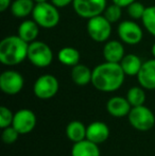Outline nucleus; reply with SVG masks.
<instances>
[{"mask_svg":"<svg viewBox=\"0 0 155 156\" xmlns=\"http://www.w3.org/2000/svg\"><path fill=\"white\" fill-rule=\"evenodd\" d=\"M125 73L119 63L104 62L93 70L91 84L96 89L103 93H113L122 86Z\"/></svg>","mask_w":155,"mask_h":156,"instance_id":"f257e3e1","label":"nucleus"},{"mask_svg":"<svg viewBox=\"0 0 155 156\" xmlns=\"http://www.w3.org/2000/svg\"><path fill=\"white\" fill-rule=\"evenodd\" d=\"M29 43L18 35H9L0 41V62L5 66L19 65L28 58Z\"/></svg>","mask_w":155,"mask_h":156,"instance_id":"f03ea898","label":"nucleus"},{"mask_svg":"<svg viewBox=\"0 0 155 156\" xmlns=\"http://www.w3.org/2000/svg\"><path fill=\"white\" fill-rule=\"evenodd\" d=\"M32 19L43 29H53L60 23V11L52 2L36 3L32 12Z\"/></svg>","mask_w":155,"mask_h":156,"instance_id":"7ed1b4c3","label":"nucleus"},{"mask_svg":"<svg viewBox=\"0 0 155 156\" xmlns=\"http://www.w3.org/2000/svg\"><path fill=\"white\" fill-rule=\"evenodd\" d=\"M27 60L35 67L46 68L53 62V51L45 41L36 39L29 44Z\"/></svg>","mask_w":155,"mask_h":156,"instance_id":"20e7f679","label":"nucleus"},{"mask_svg":"<svg viewBox=\"0 0 155 156\" xmlns=\"http://www.w3.org/2000/svg\"><path fill=\"white\" fill-rule=\"evenodd\" d=\"M86 31L93 41L106 43L112 34V23H110L103 14L98 15L87 20Z\"/></svg>","mask_w":155,"mask_h":156,"instance_id":"39448f33","label":"nucleus"},{"mask_svg":"<svg viewBox=\"0 0 155 156\" xmlns=\"http://www.w3.org/2000/svg\"><path fill=\"white\" fill-rule=\"evenodd\" d=\"M128 117L131 125L138 131H149L155 124L154 114L145 105L132 107Z\"/></svg>","mask_w":155,"mask_h":156,"instance_id":"423d86ee","label":"nucleus"},{"mask_svg":"<svg viewBox=\"0 0 155 156\" xmlns=\"http://www.w3.org/2000/svg\"><path fill=\"white\" fill-rule=\"evenodd\" d=\"M119 39L122 43L130 46L138 45L143 38V28L134 20H123L117 28Z\"/></svg>","mask_w":155,"mask_h":156,"instance_id":"0eeeda50","label":"nucleus"},{"mask_svg":"<svg viewBox=\"0 0 155 156\" xmlns=\"http://www.w3.org/2000/svg\"><path fill=\"white\" fill-rule=\"evenodd\" d=\"M106 6V0H73L72 2L76 14L86 19L102 15Z\"/></svg>","mask_w":155,"mask_h":156,"instance_id":"6e6552de","label":"nucleus"},{"mask_svg":"<svg viewBox=\"0 0 155 156\" xmlns=\"http://www.w3.org/2000/svg\"><path fill=\"white\" fill-rule=\"evenodd\" d=\"M60 84L58 79L52 74H43L36 79L33 85V91L37 98L41 100L51 99L58 94Z\"/></svg>","mask_w":155,"mask_h":156,"instance_id":"1a4fd4ad","label":"nucleus"},{"mask_svg":"<svg viewBox=\"0 0 155 156\" xmlns=\"http://www.w3.org/2000/svg\"><path fill=\"white\" fill-rule=\"evenodd\" d=\"M25 84L23 76L16 70L9 69L0 74V89L2 93L14 96L21 91Z\"/></svg>","mask_w":155,"mask_h":156,"instance_id":"9d476101","label":"nucleus"},{"mask_svg":"<svg viewBox=\"0 0 155 156\" xmlns=\"http://www.w3.org/2000/svg\"><path fill=\"white\" fill-rule=\"evenodd\" d=\"M13 126L18 131L20 135L29 134L34 129L36 125V116L31 109L23 108L14 114Z\"/></svg>","mask_w":155,"mask_h":156,"instance_id":"9b49d317","label":"nucleus"},{"mask_svg":"<svg viewBox=\"0 0 155 156\" xmlns=\"http://www.w3.org/2000/svg\"><path fill=\"white\" fill-rule=\"evenodd\" d=\"M139 85L148 90L155 89V58L147 60L143 63L140 70L137 74Z\"/></svg>","mask_w":155,"mask_h":156,"instance_id":"f8f14e48","label":"nucleus"},{"mask_svg":"<svg viewBox=\"0 0 155 156\" xmlns=\"http://www.w3.org/2000/svg\"><path fill=\"white\" fill-rule=\"evenodd\" d=\"M110 137V127L102 121H93L86 129V139L97 144H103Z\"/></svg>","mask_w":155,"mask_h":156,"instance_id":"ddd939ff","label":"nucleus"},{"mask_svg":"<svg viewBox=\"0 0 155 156\" xmlns=\"http://www.w3.org/2000/svg\"><path fill=\"white\" fill-rule=\"evenodd\" d=\"M102 53H103L104 60L111 63H120L123 56L125 55L123 44L121 41H117V39L106 41L104 44Z\"/></svg>","mask_w":155,"mask_h":156,"instance_id":"4468645a","label":"nucleus"},{"mask_svg":"<svg viewBox=\"0 0 155 156\" xmlns=\"http://www.w3.org/2000/svg\"><path fill=\"white\" fill-rule=\"evenodd\" d=\"M131 108L132 106L129 103L128 99L123 97H113L106 103V111L115 118H122L128 116Z\"/></svg>","mask_w":155,"mask_h":156,"instance_id":"2eb2a0df","label":"nucleus"},{"mask_svg":"<svg viewBox=\"0 0 155 156\" xmlns=\"http://www.w3.org/2000/svg\"><path fill=\"white\" fill-rule=\"evenodd\" d=\"M39 28L41 27L33 19H26V20L21 21L20 25H19L17 35L25 41L30 44L37 39L39 34Z\"/></svg>","mask_w":155,"mask_h":156,"instance_id":"dca6fc26","label":"nucleus"},{"mask_svg":"<svg viewBox=\"0 0 155 156\" xmlns=\"http://www.w3.org/2000/svg\"><path fill=\"white\" fill-rule=\"evenodd\" d=\"M99 144L84 139L82 141L75 142L71 149V156H100Z\"/></svg>","mask_w":155,"mask_h":156,"instance_id":"f3484780","label":"nucleus"},{"mask_svg":"<svg viewBox=\"0 0 155 156\" xmlns=\"http://www.w3.org/2000/svg\"><path fill=\"white\" fill-rule=\"evenodd\" d=\"M143 61L138 55L133 53L125 54L123 58L120 62V66H121L122 70L125 73V76H135L138 74L139 70H140L141 66H143Z\"/></svg>","mask_w":155,"mask_h":156,"instance_id":"a211bd4d","label":"nucleus"},{"mask_svg":"<svg viewBox=\"0 0 155 156\" xmlns=\"http://www.w3.org/2000/svg\"><path fill=\"white\" fill-rule=\"evenodd\" d=\"M91 78H93V70L83 64L79 63L71 69V79L73 83L79 86H85L91 83Z\"/></svg>","mask_w":155,"mask_h":156,"instance_id":"6ab92c4d","label":"nucleus"},{"mask_svg":"<svg viewBox=\"0 0 155 156\" xmlns=\"http://www.w3.org/2000/svg\"><path fill=\"white\" fill-rule=\"evenodd\" d=\"M35 6L34 0H14L11 4V13L16 18H25L32 15Z\"/></svg>","mask_w":155,"mask_h":156,"instance_id":"aec40b11","label":"nucleus"},{"mask_svg":"<svg viewBox=\"0 0 155 156\" xmlns=\"http://www.w3.org/2000/svg\"><path fill=\"white\" fill-rule=\"evenodd\" d=\"M80 52L73 47H64L58 52V60L65 66L73 67L80 63Z\"/></svg>","mask_w":155,"mask_h":156,"instance_id":"412c9836","label":"nucleus"},{"mask_svg":"<svg viewBox=\"0 0 155 156\" xmlns=\"http://www.w3.org/2000/svg\"><path fill=\"white\" fill-rule=\"evenodd\" d=\"M86 129L87 126H85L81 121L75 120V121H71L67 124L66 136L73 144L82 141V140L86 139Z\"/></svg>","mask_w":155,"mask_h":156,"instance_id":"4be33fe9","label":"nucleus"},{"mask_svg":"<svg viewBox=\"0 0 155 156\" xmlns=\"http://www.w3.org/2000/svg\"><path fill=\"white\" fill-rule=\"evenodd\" d=\"M126 99H128L129 103L131 106H139V105H143L146 102V93L145 88L141 86H134L131 87L126 93Z\"/></svg>","mask_w":155,"mask_h":156,"instance_id":"5701e85b","label":"nucleus"},{"mask_svg":"<svg viewBox=\"0 0 155 156\" xmlns=\"http://www.w3.org/2000/svg\"><path fill=\"white\" fill-rule=\"evenodd\" d=\"M141 21L147 32L155 37V5H150L146 8Z\"/></svg>","mask_w":155,"mask_h":156,"instance_id":"b1692460","label":"nucleus"},{"mask_svg":"<svg viewBox=\"0 0 155 156\" xmlns=\"http://www.w3.org/2000/svg\"><path fill=\"white\" fill-rule=\"evenodd\" d=\"M103 15L110 23H115L120 20L122 15V8L115 3H112L111 5H107L104 10Z\"/></svg>","mask_w":155,"mask_h":156,"instance_id":"393cba45","label":"nucleus"},{"mask_svg":"<svg viewBox=\"0 0 155 156\" xmlns=\"http://www.w3.org/2000/svg\"><path fill=\"white\" fill-rule=\"evenodd\" d=\"M146 8L147 6H145L141 2L136 0L133 3H131L126 9H128V14L131 18L134 19V20H138V19L141 20V18L143 16V13L146 11Z\"/></svg>","mask_w":155,"mask_h":156,"instance_id":"a878e982","label":"nucleus"},{"mask_svg":"<svg viewBox=\"0 0 155 156\" xmlns=\"http://www.w3.org/2000/svg\"><path fill=\"white\" fill-rule=\"evenodd\" d=\"M20 134L18 133L16 129H15L13 125H10L8 127H4L3 131H2L1 134V138H2V141L6 144H12L18 139V136Z\"/></svg>","mask_w":155,"mask_h":156,"instance_id":"bb28decb","label":"nucleus"},{"mask_svg":"<svg viewBox=\"0 0 155 156\" xmlns=\"http://www.w3.org/2000/svg\"><path fill=\"white\" fill-rule=\"evenodd\" d=\"M13 118H14V114L11 112V109L5 106L0 107V127L1 129L12 125Z\"/></svg>","mask_w":155,"mask_h":156,"instance_id":"cd10ccee","label":"nucleus"},{"mask_svg":"<svg viewBox=\"0 0 155 156\" xmlns=\"http://www.w3.org/2000/svg\"><path fill=\"white\" fill-rule=\"evenodd\" d=\"M50 1L58 8H65L69 4H72L73 0H50Z\"/></svg>","mask_w":155,"mask_h":156,"instance_id":"c85d7f7f","label":"nucleus"},{"mask_svg":"<svg viewBox=\"0 0 155 156\" xmlns=\"http://www.w3.org/2000/svg\"><path fill=\"white\" fill-rule=\"evenodd\" d=\"M112 1H113V3L117 4V5L121 6V8L123 9V8H128L131 3H133V2L136 1V0H112Z\"/></svg>","mask_w":155,"mask_h":156,"instance_id":"c756f323","label":"nucleus"},{"mask_svg":"<svg viewBox=\"0 0 155 156\" xmlns=\"http://www.w3.org/2000/svg\"><path fill=\"white\" fill-rule=\"evenodd\" d=\"M12 0H0V12H5L9 8H11Z\"/></svg>","mask_w":155,"mask_h":156,"instance_id":"7c9ffc66","label":"nucleus"},{"mask_svg":"<svg viewBox=\"0 0 155 156\" xmlns=\"http://www.w3.org/2000/svg\"><path fill=\"white\" fill-rule=\"evenodd\" d=\"M151 53H152V55H153V58H155V41H154L153 45H152V48H151Z\"/></svg>","mask_w":155,"mask_h":156,"instance_id":"2f4dec72","label":"nucleus"},{"mask_svg":"<svg viewBox=\"0 0 155 156\" xmlns=\"http://www.w3.org/2000/svg\"><path fill=\"white\" fill-rule=\"evenodd\" d=\"M35 1V4L36 3H44V2H47L48 0H34Z\"/></svg>","mask_w":155,"mask_h":156,"instance_id":"473e14b6","label":"nucleus"}]
</instances>
